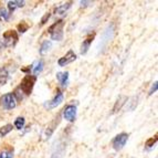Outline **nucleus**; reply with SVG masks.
<instances>
[{
    "mask_svg": "<svg viewBox=\"0 0 158 158\" xmlns=\"http://www.w3.org/2000/svg\"><path fill=\"white\" fill-rule=\"evenodd\" d=\"M63 28H64V21L62 19L59 20V21L54 22V23L48 29V32L50 33L51 39L56 40V41H61V40L63 39V35H64Z\"/></svg>",
    "mask_w": 158,
    "mask_h": 158,
    "instance_id": "obj_1",
    "label": "nucleus"
},
{
    "mask_svg": "<svg viewBox=\"0 0 158 158\" xmlns=\"http://www.w3.org/2000/svg\"><path fill=\"white\" fill-rule=\"evenodd\" d=\"M35 81H37V77L34 75H30V74H27L26 77L21 80L20 82V85H19V90H21V92L24 95H30L33 90V86L35 84Z\"/></svg>",
    "mask_w": 158,
    "mask_h": 158,
    "instance_id": "obj_2",
    "label": "nucleus"
},
{
    "mask_svg": "<svg viewBox=\"0 0 158 158\" xmlns=\"http://www.w3.org/2000/svg\"><path fill=\"white\" fill-rule=\"evenodd\" d=\"M0 105L5 110H12L17 106V98L12 93H7L0 98Z\"/></svg>",
    "mask_w": 158,
    "mask_h": 158,
    "instance_id": "obj_3",
    "label": "nucleus"
},
{
    "mask_svg": "<svg viewBox=\"0 0 158 158\" xmlns=\"http://www.w3.org/2000/svg\"><path fill=\"white\" fill-rule=\"evenodd\" d=\"M19 37L15 30H7L3 33V45L5 47H13L18 42Z\"/></svg>",
    "mask_w": 158,
    "mask_h": 158,
    "instance_id": "obj_4",
    "label": "nucleus"
},
{
    "mask_svg": "<svg viewBox=\"0 0 158 158\" xmlns=\"http://www.w3.org/2000/svg\"><path fill=\"white\" fill-rule=\"evenodd\" d=\"M129 135L127 133H121V134L116 135L114 137L113 142H112V146L115 150H121L122 148L126 145L127 140H128Z\"/></svg>",
    "mask_w": 158,
    "mask_h": 158,
    "instance_id": "obj_5",
    "label": "nucleus"
},
{
    "mask_svg": "<svg viewBox=\"0 0 158 158\" xmlns=\"http://www.w3.org/2000/svg\"><path fill=\"white\" fill-rule=\"evenodd\" d=\"M63 117L69 122H74L77 118V106L75 105H66L63 108Z\"/></svg>",
    "mask_w": 158,
    "mask_h": 158,
    "instance_id": "obj_6",
    "label": "nucleus"
},
{
    "mask_svg": "<svg viewBox=\"0 0 158 158\" xmlns=\"http://www.w3.org/2000/svg\"><path fill=\"white\" fill-rule=\"evenodd\" d=\"M63 93L61 92V91H58L56 94V96L52 98L51 101H49V102H47L44 104V107L48 108V110H52V108H56V106H59L61 104V103L63 102Z\"/></svg>",
    "mask_w": 158,
    "mask_h": 158,
    "instance_id": "obj_7",
    "label": "nucleus"
},
{
    "mask_svg": "<svg viewBox=\"0 0 158 158\" xmlns=\"http://www.w3.org/2000/svg\"><path fill=\"white\" fill-rule=\"evenodd\" d=\"M75 60H77V54L74 53V51L70 50V51H68V53H66L65 56H63L62 58L59 59L58 64H59V66H65V65H68V64L72 63V62Z\"/></svg>",
    "mask_w": 158,
    "mask_h": 158,
    "instance_id": "obj_8",
    "label": "nucleus"
},
{
    "mask_svg": "<svg viewBox=\"0 0 158 158\" xmlns=\"http://www.w3.org/2000/svg\"><path fill=\"white\" fill-rule=\"evenodd\" d=\"M94 37H95V33L90 34V35L83 41V43H82V45H81V54H86L89 49H90L91 44H92L93 40H94Z\"/></svg>",
    "mask_w": 158,
    "mask_h": 158,
    "instance_id": "obj_9",
    "label": "nucleus"
},
{
    "mask_svg": "<svg viewBox=\"0 0 158 158\" xmlns=\"http://www.w3.org/2000/svg\"><path fill=\"white\" fill-rule=\"evenodd\" d=\"M56 79H58L61 86L66 87L69 85V72H58L56 73Z\"/></svg>",
    "mask_w": 158,
    "mask_h": 158,
    "instance_id": "obj_10",
    "label": "nucleus"
},
{
    "mask_svg": "<svg viewBox=\"0 0 158 158\" xmlns=\"http://www.w3.org/2000/svg\"><path fill=\"white\" fill-rule=\"evenodd\" d=\"M26 5V1L23 0H13V1H8V9L9 13H12L17 8H22Z\"/></svg>",
    "mask_w": 158,
    "mask_h": 158,
    "instance_id": "obj_11",
    "label": "nucleus"
},
{
    "mask_svg": "<svg viewBox=\"0 0 158 158\" xmlns=\"http://www.w3.org/2000/svg\"><path fill=\"white\" fill-rule=\"evenodd\" d=\"M71 6H72V2L63 3V5L59 6V7H56V8L54 9V13H56V16H62V15H65V13L68 12L69 9L71 8Z\"/></svg>",
    "mask_w": 158,
    "mask_h": 158,
    "instance_id": "obj_12",
    "label": "nucleus"
},
{
    "mask_svg": "<svg viewBox=\"0 0 158 158\" xmlns=\"http://www.w3.org/2000/svg\"><path fill=\"white\" fill-rule=\"evenodd\" d=\"M59 122H60V116L56 117V118H54V121H53L52 123L48 126L47 132H45V136H47V138H50V137H51V135H52L53 132H54V129L56 128V125L59 124Z\"/></svg>",
    "mask_w": 158,
    "mask_h": 158,
    "instance_id": "obj_13",
    "label": "nucleus"
},
{
    "mask_svg": "<svg viewBox=\"0 0 158 158\" xmlns=\"http://www.w3.org/2000/svg\"><path fill=\"white\" fill-rule=\"evenodd\" d=\"M52 48V42H51L50 40H44L42 42V44H41V47H40V54L41 56H44L45 53H48L49 51H50V49Z\"/></svg>",
    "mask_w": 158,
    "mask_h": 158,
    "instance_id": "obj_14",
    "label": "nucleus"
},
{
    "mask_svg": "<svg viewBox=\"0 0 158 158\" xmlns=\"http://www.w3.org/2000/svg\"><path fill=\"white\" fill-rule=\"evenodd\" d=\"M9 80V72L6 68H0V85H5Z\"/></svg>",
    "mask_w": 158,
    "mask_h": 158,
    "instance_id": "obj_15",
    "label": "nucleus"
},
{
    "mask_svg": "<svg viewBox=\"0 0 158 158\" xmlns=\"http://www.w3.org/2000/svg\"><path fill=\"white\" fill-rule=\"evenodd\" d=\"M127 101V98L126 96H124V95H121L118 98V100L116 101L115 105H114L113 107V113H117V112L121 110V107L125 104V102Z\"/></svg>",
    "mask_w": 158,
    "mask_h": 158,
    "instance_id": "obj_16",
    "label": "nucleus"
},
{
    "mask_svg": "<svg viewBox=\"0 0 158 158\" xmlns=\"http://www.w3.org/2000/svg\"><path fill=\"white\" fill-rule=\"evenodd\" d=\"M12 128H13L12 124H7V125H3L2 127H0V137H5L6 135H8L12 131Z\"/></svg>",
    "mask_w": 158,
    "mask_h": 158,
    "instance_id": "obj_17",
    "label": "nucleus"
},
{
    "mask_svg": "<svg viewBox=\"0 0 158 158\" xmlns=\"http://www.w3.org/2000/svg\"><path fill=\"white\" fill-rule=\"evenodd\" d=\"M24 124H26V119H24V117H22V116L17 117L16 121H15V127H16L17 129H22L24 127Z\"/></svg>",
    "mask_w": 158,
    "mask_h": 158,
    "instance_id": "obj_18",
    "label": "nucleus"
},
{
    "mask_svg": "<svg viewBox=\"0 0 158 158\" xmlns=\"http://www.w3.org/2000/svg\"><path fill=\"white\" fill-rule=\"evenodd\" d=\"M43 66H44V63H43V61L42 60H40L39 62L37 63V65L33 68V74H34V77H37V75H39L41 72H42L43 70Z\"/></svg>",
    "mask_w": 158,
    "mask_h": 158,
    "instance_id": "obj_19",
    "label": "nucleus"
},
{
    "mask_svg": "<svg viewBox=\"0 0 158 158\" xmlns=\"http://www.w3.org/2000/svg\"><path fill=\"white\" fill-rule=\"evenodd\" d=\"M9 18H10V13H9V11L5 8H0V19L3 20V21H8Z\"/></svg>",
    "mask_w": 158,
    "mask_h": 158,
    "instance_id": "obj_20",
    "label": "nucleus"
},
{
    "mask_svg": "<svg viewBox=\"0 0 158 158\" xmlns=\"http://www.w3.org/2000/svg\"><path fill=\"white\" fill-rule=\"evenodd\" d=\"M28 29H29V24L27 23L26 21H22L21 23L18 24V31L21 32V33H24L26 31H28Z\"/></svg>",
    "mask_w": 158,
    "mask_h": 158,
    "instance_id": "obj_21",
    "label": "nucleus"
},
{
    "mask_svg": "<svg viewBox=\"0 0 158 158\" xmlns=\"http://www.w3.org/2000/svg\"><path fill=\"white\" fill-rule=\"evenodd\" d=\"M156 143H157V135H155L154 137H150L149 139L146 140L145 146H147V147H153Z\"/></svg>",
    "mask_w": 158,
    "mask_h": 158,
    "instance_id": "obj_22",
    "label": "nucleus"
},
{
    "mask_svg": "<svg viewBox=\"0 0 158 158\" xmlns=\"http://www.w3.org/2000/svg\"><path fill=\"white\" fill-rule=\"evenodd\" d=\"M0 158H13V152L11 150H5L0 154Z\"/></svg>",
    "mask_w": 158,
    "mask_h": 158,
    "instance_id": "obj_23",
    "label": "nucleus"
},
{
    "mask_svg": "<svg viewBox=\"0 0 158 158\" xmlns=\"http://www.w3.org/2000/svg\"><path fill=\"white\" fill-rule=\"evenodd\" d=\"M157 89H158V83H157V81H156V82H154V84L152 85V87H150L149 93H148V94H149V95H153L154 93H155L156 91H157Z\"/></svg>",
    "mask_w": 158,
    "mask_h": 158,
    "instance_id": "obj_24",
    "label": "nucleus"
},
{
    "mask_svg": "<svg viewBox=\"0 0 158 158\" xmlns=\"http://www.w3.org/2000/svg\"><path fill=\"white\" fill-rule=\"evenodd\" d=\"M50 17H51V15L49 12L48 13H45L44 16L42 17V19H41V24H44L45 22L48 21V20H49V19H50Z\"/></svg>",
    "mask_w": 158,
    "mask_h": 158,
    "instance_id": "obj_25",
    "label": "nucleus"
},
{
    "mask_svg": "<svg viewBox=\"0 0 158 158\" xmlns=\"http://www.w3.org/2000/svg\"><path fill=\"white\" fill-rule=\"evenodd\" d=\"M81 7H89V6H91V5H93V2L92 1H81Z\"/></svg>",
    "mask_w": 158,
    "mask_h": 158,
    "instance_id": "obj_26",
    "label": "nucleus"
}]
</instances>
